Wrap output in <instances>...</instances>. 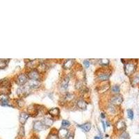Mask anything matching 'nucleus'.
<instances>
[{"label": "nucleus", "instance_id": "20", "mask_svg": "<svg viewBox=\"0 0 139 139\" xmlns=\"http://www.w3.org/2000/svg\"><path fill=\"white\" fill-rule=\"evenodd\" d=\"M9 60H6V59H1L0 60V68L1 69H4L5 68L8 63Z\"/></svg>", "mask_w": 139, "mask_h": 139}, {"label": "nucleus", "instance_id": "9", "mask_svg": "<svg viewBox=\"0 0 139 139\" xmlns=\"http://www.w3.org/2000/svg\"><path fill=\"white\" fill-rule=\"evenodd\" d=\"M29 115L26 114L25 112H22L20 115V122L22 125H25L27 120V119L29 118Z\"/></svg>", "mask_w": 139, "mask_h": 139}, {"label": "nucleus", "instance_id": "10", "mask_svg": "<svg viewBox=\"0 0 139 139\" xmlns=\"http://www.w3.org/2000/svg\"><path fill=\"white\" fill-rule=\"evenodd\" d=\"M116 129L118 131H124L126 129V124L124 121L122 120H119L116 123Z\"/></svg>", "mask_w": 139, "mask_h": 139}, {"label": "nucleus", "instance_id": "16", "mask_svg": "<svg viewBox=\"0 0 139 139\" xmlns=\"http://www.w3.org/2000/svg\"><path fill=\"white\" fill-rule=\"evenodd\" d=\"M77 106L79 109H84L85 110L87 108V104L86 102L83 100H79V101H77Z\"/></svg>", "mask_w": 139, "mask_h": 139}, {"label": "nucleus", "instance_id": "25", "mask_svg": "<svg viewBox=\"0 0 139 139\" xmlns=\"http://www.w3.org/2000/svg\"><path fill=\"white\" fill-rule=\"evenodd\" d=\"M127 116L130 120H132L134 118V112L131 109L127 110Z\"/></svg>", "mask_w": 139, "mask_h": 139}, {"label": "nucleus", "instance_id": "19", "mask_svg": "<svg viewBox=\"0 0 139 139\" xmlns=\"http://www.w3.org/2000/svg\"><path fill=\"white\" fill-rule=\"evenodd\" d=\"M109 76H110V75L107 73H101L99 75L98 79L100 81H106L109 79Z\"/></svg>", "mask_w": 139, "mask_h": 139}, {"label": "nucleus", "instance_id": "4", "mask_svg": "<svg viewBox=\"0 0 139 139\" xmlns=\"http://www.w3.org/2000/svg\"><path fill=\"white\" fill-rule=\"evenodd\" d=\"M28 76L29 77L30 79L32 80H38L40 75H39V72L38 70H33L31 71H30L28 74Z\"/></svg>", "mask_w": 139, "mask_h": 139}, {"label": "nucleus", "instance_id": "6", "mask_svg": "<svg viewBox=\"0 0 139 139\" xmlns=\"http://www.w3.org/2000/svg\"><path fill=\"white\" fill-rule=\"evenodd\" d=\"M29 87H20L17 90V93L20 97L25 96L26 95V93L29 92Z\"/></svg>", "mask_w": 139, "mask_h": 139}, {"label": "nucleus", "instance_id": "33", "mask_svg": "<svg viewBox=\"0 0 139 139\" xmlns=\"http://www.w3.org/2000/svg\"><path fill=\"white\" fill-rule=\"evenodd\" d=\"M101 115V118H105V115H104V114H103V113H102Z\"/></svg>", "mask_w": 139, "mask_h": 139}, {"label": "nucleus", "instance_id": "24", "mask_svg": "<svg viewBox=\"0 0 139 139\" xmlns=\"http://www.w3.org/2000/svg\"><path fill=\"white\" fill-rule=\"evenodd\" d=\"M129 134L128 133H126V131L122 132L120 136V139H129Z\"/></svg>", "mask_w": 139, "mask_h": 139}, {"label": "nucleus", "instance_id": "17", "mask_svg": "<svg viewBox=\"0 0 139 139\" xmlns=\"http://www.w3.org/2000/svg\"><path fill=\"white\" fill-rule=\"evenodd\" d=\"M79 126L81 129H83L84 131L88 132V131H89L90 130L91 124H90V122H86V123H84V124H83V125H79Z\"/></svg>", "mask_w": 139, "mask_h": 139}, {"label": "nucleus", "instance_id": "8", "mask_svg": "<svg viewBox=\"0 0 139 139\" xmlns=\"http://www.w3.org/2000/svg\"><path fill=\"white\" fill-rule=\"evenodd\" d=\"M68 134V131L66 128H61L59 130L58 132V136L59 139H63L65 138Z\"/></svg>", "mask_w": 139, "mask_h": 139}, {"label": "nucleus", "instance_id": "13", "mask_svg": "<svg viewBox=\"0 0 139 139\" xmlns=\"http://www.w3.org/2000/svg\"><path fill=\"white\" fill-rule=\"evenodd\" d=\"M69 77L68 76H65V78H63V79L61 81V88L63 90H66L67 88L68 84H69Z\"/></svg>", "mask_w": 139, "mask_h": 139}, {"label": "nucleus", "instance_id": "21", "mask_svg": "<svg viewBox=\"0 0 139 139\" xmlns=\"http://www.w3.org/2000/svg\"><path fill=\"white\" fill-rule=\"evenodd\" d=\"M131 83H132V85H137V84H139V75H137L136 76H135L134 78H133V79H132V81H131Z\"/></svg>", "mask_w": 139, "mask_h": 139}, {"label": "nucleus", "instance_id": "3", "mask_svg": "<svg viewBox=\"0 0 139 139\" xmlns=\"http://www.w3.org/2000/svg\"><path fill=\"white\" fill-rule=\"evenodd\" d=\"M27 82V77L24 74H20L17 78V83L20 86L24 85Z\"/></svg>", "mask_w": 139, "mask_h": 139}, {"label": "nucleus", "instance_id": "30", "mask_svg": "<svg viewBox=\"0 0 139 139\" xmlns=\"http://www.w3.org/2000/svg\"><path fill=\"white\" fill-rule=\"evenodd\" d=\"M101 123L103 125V129H104V130H105L106 129V125H105V123H104V122L103 120L101 121Z\"/></svg>", "mask_w": 139, "mask_h": 139}, {"label": "nucleus", "instance_id": "28", "mask_svg": "<svg viewBox=\"0 0 139 139\" xmlns=\"http://www.w3.org/2000/svg\"><path fill=\"white\" fill-rule=\"evenodd\" d=\"M47 139H60L59 138V136H56V135H54V134H53V135H50Z\"/></svg>", "mask_w": 139, "mask_h": 139}, {"label": "nucleus", "instance_id": "31", "mask_svg": "<svg viewBox=\"0 0 139 139\" xmlns=\"http://www.w3.org/2000/svg\"><path fill=\"white\" fill-rule=\"evenodd\" d=\"M67 139H74V136H73L72 134H71V135H70V136L67 137Z\"/></svg>", "mask_w": 139, "mask_h": 139}, {"label": "nucleus", "instance_id": "27", "mask_svg": "<svg viewBox=\"0 0 139 139\" xmlns=\"http://www.w3.org/2000/svg\"><path fill=\"white\" fill-rule=\"evenodd\" d=\"M70 122L68 120H63V121H62V126H63V128H65V127L70 126Z\"/></svg>", "mask_w": 139, "mask_h": 139}, {"label": "nucleus", "instance_id": "29", "mask_svg": "<svg viewBox=\"0 0 139 139\" xmlns=\"http://www.w3.org/2000/svg\"><path fill=\"white\" fill-rule=\"evenodd\" d=\"M84 64L86 67H88L89 66H90V61H89L88 60H85L84 61Z\"/></svg>", "mask_w": 139, "mask_h": 139}, {"label": "nucleus", "instance_id": "15", "mask_svg": "<svg viewBox=\"0 0 139 139\" xmlns=\"http://www.w3.org/2000/svg\"><path fill=\"white\" fill-rule=\"evenodd\" d=\"M45 126H51L54 124V120H52L50 118H45L42 122Z\"/></svg>", "mask_w": 139, "mask_h": 139}, {"label": "nucleus", "instance_id": "11", "mask_svg": "<svg viewBox=\"0 0 139 139\" xmlns=\"http://www.w3.org/2000/svg\"><path fill=\"white\" fill-rule=\"evenodd\" d=\"M74 64V60L73 59H67L65 61V62L63 64V67L66 70H69L72 67V66Z\"/></svg>", "mask_w": 139, "mask_h": 139}, {"label": "nucleus", "instance_id": "14", "mask_svg": "<svg viewBox=\"0 0 139 139\" xmlns=\"http://www.w3.org/2000/svg\"><path fill=\"white\" fill-rule=\"evenodd\" d=\"M38 61H39L36 60V59L33 60V61H29V63L26 64V66L29 67H30V68H31V69H33L34 67H37L38 66V65L40 64V63H38Z\"/></svg>", "mask_w": 139, "mask_h": 139}, {"label": "nucleus", "instance_id": "5", "mask_svg": "<svg viewBox=\"0 0 139 139\" xmlns=\"http://www.w3.org/2000/svg\"><path fill=\"white\" fill-rule=\"evenodd\" d=\"M122 101H123V98L120 95L114 96L111 98V103L113 104H114V105H120V104H121V103L122 102Z\"/></svg>", "mask_w": 139, "mask_h": 139}, {"label": "nucleus", "instance_id": "7", "mask_svg": "<svg viewBox=\"0 0 139 139\" xmlns=\"http://www.w3.org/2000/svg\"><path fill=\"white\" fill-rule=\"evenodd\" d=\"M28 84H29V87L31 88H37L40 86V83L38 80H32V79H30V81H29Z\"/></svg>", "mask_w": 139, "mask_h": 139}, {"label": "nucleus", "instance_id": "18", "mask_svg": "<svg viewBox=\"0 0 139 139\" xmlns=\"http://www.w3.org/2000/svg\"><path fill=\"white\" fill-rule=\"evenodd\" d=\"M48 112L51 115H52L54 117H56V116H58L59 115L60 110L58 108H52V109H51L50 110H49Z\"/></svg>", "mask_w": 139, "mask_h": 139}, {"label": "nucleus", "instance_id": "22", "mask_svg": "<svg viewBox=\"0 0 139 139\" xmlns=\"http://www.w3.org/2000/svg\"><path fill=\"white\" fill-rule=\"evenodd\" d=\"M46 67H45V65L44 63H40L38 65V66L37 67V69H38V71H40V72H42V71H45Z\"/></svg>", "mask_w": 139, "mask_h": 139}, {"label": "nucleus", "instance_id": "32", "mask_svg": "<svg viewBox=\"0 0 139 139\" xmlns=\"http://www.w3.org/2000/svg\"><path fill=\"white\" fill-rule=\"evenodd\" d=\"M94 139H101L100 136H95V137L94 138Z\"/></svg>", "mask_w": 139, "mask_h": 139}, {"label": "nucleus", "instance_id": "23", "mask_svg": "<svg viewBox=\"0 0 139 139\" xmlns=\"http://www.w3.org/2000/svg\"><path fill=\"white\" fill-rule=\"evenodd\" d=\"M100 63L103 65H108L109 64V60L107 59H101L100 60Z\"/></svg>", "mask_w": 139, "mask_h": 139}, {"label": "nucleus", "instance_id": "2", "mask_svg": "<svg viewBox=\"0 0 139 139\" xmlns=\"http://www.w3.org/2000/svg\"><path fill=\"white\" fill-rule=\"evenodd\" d=\"M46 126H45L44 123L42 121H36L34 124V129L37 131H42L45 129Z\"/></svg>", "mask_w": 139, "mask_h": 139}, {"label": "nucleus", "instance_id": "1", "mask_svg": "<svg viewBox=\"0 0 139 139\" xmlns=\"http://www.w3.org/2000/svg\"><path fill=\"white\" fill-rule=\"evenodd\" d=\"M136 65L133 61H129L125 65V72L127 76L131 75L136 70Z\"/></svg>", "mask_w": 139, "mask_h": 139}, {"label": "nucleus", "instance_id": "26", "mask_svg": "<svg viewBox=\"0 0 139 139\" xmlns=\"http://www.w3.org/2000/svg\"><path fill=\"white\" fill-rule=\"evenodd\" d=\"M111 90H112V92L114 93H118L120 92V87H119V86H118V85L114 86L112 87V88H111Z\"/></svg>", "mask_w": 139, "mask_h": 139}, {"label": "nucleus", "instance_id": "12", "mask_svg": "<svg viewBox=\"0 0 139 139\" xmlns=\"http://www.w3.org/2000/svg\"><path fill=\"white\" fill-rule=\"evenodd\" d=\"M8 96L6 94L0 95V101L4 105H9L8 104Z\"/></svg>", "mask_w": 139, "mask_h": 139}]
</instances>
